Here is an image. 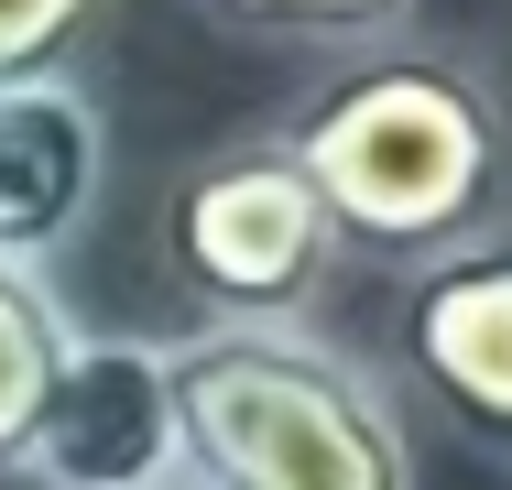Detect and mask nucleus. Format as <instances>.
Here are the masks:
<instances>
[{"label":"nucleus","mask_w":512,"mask_h":490,"mask_svg":"<svg viewBox=\"0 0 512 490\" xmlns=\"http://www.w3.org/2000/svg\"><path fill=\"white\" fill-rule=\"evenodd\" d=\"M273 131L295 142L349 262L371 273H425L512 218V98L469 44H349L295 88Z\"/></svg>","instance_id":"nucleus-1"},{"label":"nucleus","mask_w":512,"mask_h":490,"mask_svg":"<svg viewBox=\"0 0 512 490\" xmlns=\"http://www.w3.org/2000/svg\"><path fill=\"white\" fill-rule=\"evenodd\" d=\"M186 490H414L404 403L327 327H197L175 338Z\"/></svg>","instance_id":"nucleus-2"},{"label":"nucleus","mask_w":512,"mask_h":490,"mask_svg":"<svg viewBox=\"0 0 512 490\" xmlns=\"http://www.w3.org/2000/svg\"><path fill=\"white\" fill-rule=\"evenodd\" d=\"M164 251L207 305V327H306L349 273V240L284 131L197 153L164 196Z\"/></svg>","instance_id":"nucleus-3"},{"label":"nucleus","mask_w":512,"mask_h":490,"mask_svg":"<svg viewBox=\"0 0 512 490\" xmlns=\"http://www.w3.org/2000/svg\"><path fill=\"white\" fill-rule=\"evenodd\" d=\"M22 490H186V414H175V338L77 327L66 371L33 414Z\"/></svg>","instance_id":"nucleus-4"},{"label":"nucleus","mask_w":512,"mask_h":490,"mask_svg":"<svg viewBox=\"0 0 512 490\" xmlns=\"http://www.w3.org/2000/svg\"><path fill=\"white\" fill-rule=\"evenodd\" d=\"M393 338H404V371L436 403V425L512 469V218L491 240L404 273Z\"/></svg>","instance_id":"nucleus-5"},{"label":"nucleus","mask_w":512,"mask_h":490,"mask_svg":"<svg viewBox=\"0 0 512 490\" xmlns=\"http://www.w3.org/2000/svg\"><path fill=\"white\" fill-rule=\"evenodd\" d=\"M109 186V120L77 77H33L0 88V262L55 273Z\"/></svg>","instance_id":"nucleus-6"},{"label":"nucleus","mask_w":512,"mask_h":490,"mask_svg":"<svg viewBox=\"0 0 512 490\" xmlns=\"http://www.w3.org/2000/svg\"><path fill=\"white\" fill-rule=\"evenodd\" d=\"M66 349H77V316H66L55 273L0 262V480L22 469L33 414H44V392H55V371H66Z\"/></svg>","instance_id":"nucleus-7"},{"label":"nucleus","mask_w":512,"mask_h":490,"mask_svg":"<svg viewBox=\"0 0 512 490\" xmlns=\"http://www.w3.org/2000/svg\"><path fill=\"white\" fill-rule=\"evenodd\" d=\"M186 11L229 22V33H284V44H327V55H349V44L414 33L425 0H186Z\"/></svg>","instance_id":"nucleus-8"},{"label":"nucleus","mask_w":512,"mask_h":490,"mask_svg":"<svg viewBox=\"0 0 512 490\" xmlns=\"http://www.w3.org/2000/svg\"><path fill=\"white\" fill-rule=\"evenodd\" d=\"M109 22V0H0V88L66 77V55Z\"/></svg>","instance_id":"nucleus-9"}]
</instances>
